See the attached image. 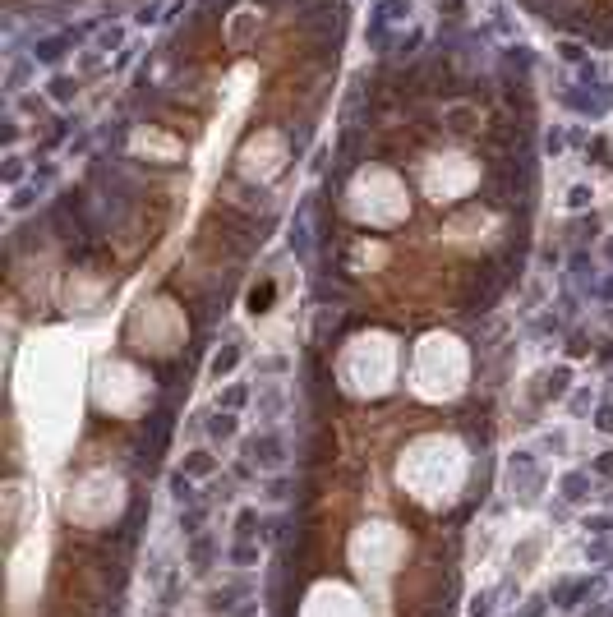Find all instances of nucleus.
Wrapping results in <instances>:
<instances>
[{"mask_svg": "<svg viewBox=\"0 0 613 617\" xmlns=\"http://www.w3.org/2000/svg\"><path fill=\"white\" fill-rule=\"evenodd\" d=\"M443 125L452 134H470L479 125V115H475V106H466V101H447V106H443Z\"/></svg>", "mask_w": 613, "mask_h": 617, "instance_id": "obj_3", "label": "nucleus"}, {"mask_svg": "<svg viewBox=\"0 0 613 617\" xmlns=\"http://www.w3.org/2000/svg\"><path fill=\"white\" fill-rule=\"evenodd\" d=\"M563 101H568L577 115H591V120H600V115H609V106H613V88H600V92L568 88V92H563Z\"/></svg>", "mask_w": 613, "mask_h": 617, "instance_id": "obj_2", "label": "nucleus"}, {"mask_svg": "<svg viewBox=\"0 0 613 617\" xmlns=\"http://www.w3.org/2000/svg\"><path fill=\"white\" fill-rule=\"evenodd\" d=\"M609 258H613V240H609Z\"/></svg>", "mask_w": 613, "mask_h": 617, "instance_id": "obj_23", "label": "nucleus"}, {"mask_svg": "<svg viewBox=\"0 0 613 617\" xmlns=\"http://www.w3.org/2000/svg\"><path fill=\"white\" fill-rule=\"evenodd\" d=\"M277 452H281V442L272 438V433H263V438L249 442V456H254L258 465H277Z\"/></svg>", "mask_w": 613, "mask_h": 617, "instance_id": "obj_6", "label": "nucleus"}, {"mask_svg": "<svg viewBox=\"0 0 613 617\" xmlns=\"http://www.w3.org/2000/svg\"><path fill=\"white\" fill-rule=\"evenodd\" d=\"M245 397H249V387H231V392L222 397V406H226V410H235V406H245Z\"/></svg>", "mask_w": 613, "mask_h": 617, "instance_id": "obj_17", "label": "nucleus"}, {"mask_svg": "<svg viewBox=\"0 0 613 617\" xmlns=\"http://www.w3.org/2000/svg\"><path fill=\"white\" fill-rule=\"evenodd\" d=\"M46 92H51V101H56V106H69V101L78 97V78H69V74H56L51 83H46Z\"/></svg>", "mask_w": 613, "mask_h": 617, "instance_id": "obj_5", "label": "nucleus"}, {"mask_svg": "<svg viewBox=\"0 0 613 617\" xmlns=\"http://www.w3.org/2000/svg\"><path fill=\"white\" fill-rule=\"evenodd\" d=\"M19 180H23V162L10 157V162H5V185H19Z\"/></svg>", "mask_w": 613, "mask_h": 617, "instance_id": "obj_18", "label": "nucleus"}, {"mask_svg": "<svg viewBox=\"0 0 613 617\" xmlns=\"http://www.w3.org/2000/svg\"><path fill=\"white\" fill-rule=\"evenodd\" d=\"M212 470H217V461H212L208 452H194L190 461H185V474H212Z\"/></svg>", "mask_w": 613, "mask_h": 617, "instance_id": "obj_10", "label": "nucleus"}, {"mask_svg": "<svg viewBox=\"0 0 613 617\" xmlns=\"http://www.w3.org/2000/svg\"><path fill=\"white\" fill-rule=\"evenodd\" d=\"M268 304H272V281H263V286H258L254 295H249V308H254V313H263Z\"/></svg>", "mask_w": 613, "mask_h": 617, "instance_id": "obj_13", "label": "nucleus"}, {"mask_svg": "<svg viewBox=\"0 0 613 617\" xmlns=\"http://www.w3.org/2000/svg\"><path fill=\"white\" fill-rule=\"evenodd\" d=\"M558 55H563L568 65H586V46H581V42H563V46H558Z\"/></svg>", "mask_w": 613, "mask_h": 617, "instance_id": "obj_12", "label": "nucleus"}, {"mask_svg": "<svg viewBox=\"0 0 613 617\" xmlns=\"http://www.w3.org/2000/svg\"><path fill=\"white\" fill-rule=\"evenodd\" d=\"M208 433H212V438H231V433H235V419L231 415H212L208 419Z\"/></svg>", "mask_w": 613, "mask_h": 617, "instance_id": "obj_11", "label": "nucleus"}, {"mask_svg": "<svg viewBox=\"0 0 613 617\" xmlns=\"http://www.w3.org/2000/svg\"><path fill=\"white\" fill-rule=\"evenodd\" d=\"M171 488H176V497L180 502H194V488H190V474L180 470V474H171Z\"/></svg>", "mask_w": 613, "mask_h": 617, "instance_id": "obj_14", "label": "nucleus"}, {"mask_svg": "<svg viewBox=\"0 0 613 617\" xmlns=\"http://www.w3.org/2000/svg\"><path fill=\"white\" fill-rule=\"evenodd\" d=\"M595 424H600V429H613V406H604V410H600V419H595Z\"/></svg>", "mask_w": 613, "mask_h": 617, "instance_id": "obj_21", "label": "nucleus"}, {"mask_svg": "<svg viewBox=\"0 0 613 617\" xmlns=\"http://www.w3.org/2000/svg\"><path fill=\"white\" fill-rule=\"evenodd\" d=\"M572 208H586V203H591V189H586V185H577V189H572Z\"/></svg>", "mask_w": 613, "mask_h": 617, "instance_id": "obj_19", "label": "nucleus"}, {"mask_svg": "<svg viewBox=\"0 0 613 617\" xmlns=\"http://www.w3.org/2000/svg\"><path fill=\"white\" fill-rule=\"evenodd\" d=\"M374 14H379V19H388V23H397V19H406V14H411V0H379V5H374Z\"/></svg>", "mask_w": 613, "mask_h": 617, "instance_id": "obj_7", "label": "nucleus"}, {"mask_svg": "<svg viewBox=\"0 0 613 617\" xmlns=\"http://www.w3.org/2000/svg\"><path fill=\"white\" fill-rule=\"evenodd\" d=\"M235 364H240V346H226V350L217 355V360H212V374H217V378H226V374L235 369Z\"/></svg>", "mask_w": 613, "mask_h": 617, "instance_id": "obj_9", "label": "nucleus"}, {"mask_svg": "<svg viewBox=\"0 0 613 617\" xmlns=\"http://www.w3.org/2000/svg\"><path fill=\"white\" fill-rule=\"evenodd\" d=\"M530 14H540V19H549V23H558V19H568L572 10H581L577 0H521Z\"/></svg>", "mask_w": 613, "mask_h": 617, "instance_id": "obj_4", "label": "nucleus"}, {"mask_svg": "<svg viewBox=\"0 0 613 617\" xmlns=\"http://www.w3.org/2000/svg\"><path fill=\"white\" fill-rule=\"evenodd\" d=\"M157 10H162V5H157V0H148L143 10H139V23H157Z\"/></svg>", "mask_w": 613, "mask_h": 617, "instance_id": "obj_20", "label": "nucleus"}, {"mask_svg": "<svg viewBox=\"0 0 613 617\" xmlns=\"http://www.w3.org/2000/svg\"><path fill=\"white\" fill-rule=\"evenodd\" d=\"M600 470H604V474H613V452H609V456H604V461H600Z\"/></svg>", "mask_w": 613, "mask_h": 617, "instance_id": "obj_22", "label": "nucleus"}, {"mask_svg": "<svg viewBox=\"0 0 613 617\" xmlns=\"http://www.w3.org/2000/svg\"><path fill=\"white\" fill-rule=\"evenodd\" d=\"M88 28H60V33H46V37H33V60L37 65H60L65 51L78 42Z\"/></svg>", "mask_w": 613, "mask_h": 617, "instance_id": "obj_1", "label": "nucleus"}, {"mask_svg": "<svg viewBox=\"0 0 613 617\" xmlns=\"http://www.w3.org/2000/svg\"><path fill=\"white\" fill-rule=\"evenodd\" d=\"M120 42H125V33H120V28H106V33H101V42H97V51H115Z\"/></svg>", "mask_w": 613, "mask_h": 617, "instance_id": "obj_16", "label": "nucleus"}, {"mask_svg": "<svg viewBox=\"0 0 613 617\" xmlns=\"http://www.w3.org/2000/svg\"><path fill=\"white\" fill-rule=\"evenodd\" d=\"M563 493H568V497H586V474H568V479H563Z\"/></svg>", "mask_w": 613, "mask_h": 617, "instance_id": "obj_15", "label": "nucleus"}, {"mask_svg": "<svg viewBox=\"0 0 613 617\" xmlns=\"http://www.w3.org/2000/svg\"><path fill=\"white\" fill-rule=\"evenodd\" d=\"M540 397H563V392H568V369H554V374H544L540 378Z\"/></svg>", "mask_w": 613, "mask_h": 617, "instance_id": "obj_8", "label": "nucleus"}]
</instances>
